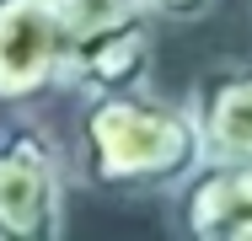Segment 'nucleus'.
<instances>
[{
    "label": "nucleus",
    "mask_w": 252,
    "mask_h": 241,
    "mask_svg": "<svg viewBox=\"0 0 252 241\" xmlns=\"http://www.w3.org/2000/svg\"><path fill=\"white\" fill-rule=\"evenodd\" d=\"M209 161L193 107L140 91L86 96L75 123V172L92 188H172Z\"/></svg>",
    "instance_id": "f257e3e1"
},
{
    "label": "nucleus",
    "mask_w": 252,
    "mask_h": 241,
    "mask_svg": "<svg viewBox=\"0 0 252 241\" xmlns=\"http://www.w3.org/2000/svg\"><path fill=\"white\" fill-rule=\"evenodd\" d=\"M0 236L59 241L64 236V172L38 123L0 129Z\"/></svg>",
    "instance_id": "f03ea898"
},
{
    "label": "nucleus",
    "mask_w": 252,
    "mask_h": 241,
    "mask_svg": "<svg viewBox=\"0 0 252 241\" xmlns=\"http://www.w3.org/2000/svg\"><path fill=\"white\" fill-rule=\"evenodd\" d=\"M70 43L54 0H0V102L22 107L64 86Z\"/></svg>",
    "instance_id": "7ed1b4c3"
},
{
    "label": "nucleus",
    "mask_w": 252,
    "mask_h": 241,
    "mask_svg": "<svg viewBox=\"0 0 252 241\" xmlns=\"http://www.w3.org/2000/svg\"><path fill=\"white\" fill-rule=\"evenodd\" d=\"M183 231L199 241H252V161H204L183 193Z\"/></svg>",
    "instance_id": "20e7f679"
},
{
    "label": "nucleus",
    "mask_w": 252,
    "mask_h": 241,
    "mask_svg": "<svg viewBox=\"0 0 252 241\" xmlns=\"http://www.w3.org/2000/svg\"><path fill=\"white\" fill-rule=\"evenodd\" d=\"M188 107L204 129L209 161H252V64L199 81Z\"/></svg>",
    "instance_id": "39448f33"
},
{
    "label": "nucleus",
    "mask_w": 252,
    "mask_h": 241,
    "mask_svg": "<svg viewBox=\"0 0 252 241\" xmlns=\"http://www.w3.org/2000/svg\"><path fill=\"white\" fill-rule=\"evenodd\" d=\"M54 11H59L70 59H75L81 48H92V43H102V38H113V32H124V27L151 22V5H145V0H54Z\"/></svg>",
    "instance_id": "423d86ee"
},
{
    "label": "nucleus",
    "mask_w": 252,
    "mask_h": 241,
    "mask_svg": "<svg viewBox=\"0 0 252 241\" xmlns=\"http://www.w3.org/2000/svg\"><path fill=\"white\" fill-rule=\"evenodd\" d=\"M145 5H151V16H161V22H199V16H209L215 0H145Z\"/></svg>",
    "instance_id": "0eeeda50"
}]
</instances>
